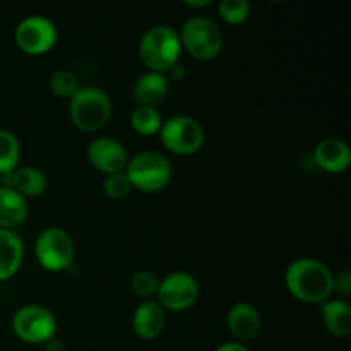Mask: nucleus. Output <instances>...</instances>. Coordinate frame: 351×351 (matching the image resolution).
Listing matches in <instances>:
<instances>
[{"label":"nucleus","mask_w":351,"mask_h":351,"mask_svg":"<svg viewBox=\"0 0 351 351\" xmlns=\"http://www.w3.org/2000/svg\"><path fill=\"white\" fill-rule=\"evenodd\" d=\"M335 280L328 266L311 257L293 261L285 273L288 291L305 304L328 300L329 295L335 291Z\"/></svg>","instance_id":"f257e3e1"},{"label":"nucleus","mask_w":351,"mask_h":351,"mask_svg":"<svg viewBox=\"0 0 351 351\" xmlns=\"http://www.w3.org/2000/svg\"><path fill=\"white\" fill-rule=\"evenodd\" d=\"M180 53V34L168 24H156L141 38L139 57L151 72L165 74L170 69L177 67Z\"/></svg>","instance_id":"f03ea898"},{"label":"nucleus","mask_w":351,"mask_h":351,"mask_svg":"<svg viewBox=\"0 0 351 351\" xmlns=\"http://www.w3.org/2000/svg\"><path fill=\"white\" fill-rule=\"evenodd\" d=\"M112 99L103 89L86 86L71 98V120L82 132H98L112 119Z\"/></svg>","instance_id":"7ed1b4c3"},{"label":"nucleus","mask_w":351,"mask_h":351,"mask_svg":"<svg viewBox=\"0 0 351 351\" xmlns=\"http://www.w3.org/2000/svg\"><path fill=\"white\" fill-rule=\"evenodd\" d=\"M123 173L129 178L132 189L154 194L170 184L173 170L165 154L158 151H141L130 158Z\"/></svg>","instance_id":"20e7f679"},{"label":"nucleus","mask_w":351,"mask_h":351,"mask_svg":"<svg viewBox=\"0 0 351 351\" xmlns=\"http://www.w3.org/2000/svg\"><path fill=\"white\" fill-rule=\"evenodd\" d=\"M182 48L192 58L213 60L223 48V33L215 21L208 17H191L184 23L180 33Z\"/></svg>","instance_id":"39448f33"},{"label":"nucleus","mask_w":351,"mask_h":351,"mask_svg":"<svg viewBox=\"0 0 351 351\" xmlns=\"http://www.w3.org/2000/svg\"><path fill=\"white\" fill-rule=\"evenodd\" d=\"M34 254L43 269L50 273H60L69 269L74 263V240L65 230L57 226L45 228L34 242Z\"/></svg>","instance_id":"423d86ee"},{"label":"nucleus","mask_w":351,"mask_h":351,"mask_svg":"<svg viewBox=\"0 0 351 351\" xmlns=\"http://www.w3.org/2000/svg\"><path fill=\"white\" fill-rule=\"evenodd\" d=\"M160 139L165 149L178 156L195 154L204 144V129L195 119L187 115H177L163 122L160 129Z\"/></svg>","instance_id":"0eeeda50"},{"label":"nucleus","mask_w":351,"mask_h":351,"mask_svg":"<svg viewBox=\"0 0 351 351\" xmlns=\"http://www.w3.org/2000/svg\"><path fill=\"white\" fill-rule=\"evenodd\" d=\"M12 329L27 345H45L57 335V319L43 305H24L14 314Z\"/></svg>","instance_id":"6e6552de"},{"label":"nucleus","mask_w":351,"mask_h":351,"mask_svg":"<svg viewBox=\"0 0 351 351\" xmlns=\"http://www.w3.org/2000/svg\"><path fill=\"white\" fill-rule=\"evenodd\" d=\"M156 293L161 307L171 312H184L197 302L199 285L192 274L175 271L160 281Z\"/></svg>","instance_id":"1a4fd4ad"},{"label":"nucleus","mask_w":351,"mask_h":351,"mask_svg":"<svg viewBox=\"0 0 351 351\" xmlns=\"http://www.w3.org/2000/svg\"><path fill=\"white\" fill-rule=\"evenodd\" d=\"M57 27L48 17L29 16L21 21L14 33L19 50L27 55H43L57 43Z\"/></svg>","instance_id":"9d476101"},{"label":"nucleus","mask_w":351,"mask_h":351,"mask_svg":"<svg viewBox=\"0 0 351 351\" xmlns=\"http://www.w3.org/2000/svg\"><path fill=\"white\" fill-rule=\"evenodd\" d=\"M88 160L93 167L105 175L120 173L129 163L127 151L112 137H96L88 146Z\"/></svg>","instance_id":"9b49d317"},{"label":"nucleus","mask_w":351,"mask_h":351,"mask_svg":"<svg viewBox=\"0 0 351 351\" xmlns=\"http://www.w3.org/2000/svg\"><path fill=\"white\" fill-rule=\"evenodd\" d=\"M314 160L328 173H343L351 165L350 146L338 137H328L315 146Z\"/></svg>","instance_id":"f8f14e48"},{"label":"nucleus","mask_w":351,"mask_h":351,"mask_svg":"<svg viewBox=\"0 0 351 351\" xmlns=\"http://www.w3.org/2000/svg\"><path fill=\"white\" fill-rule=\"evenodd\" d=\"M226 326L239 341H249L259 335L261 315L254 305L247 304V302H239L230 308L228 315H226Z\"/></svg>","instance_id":"ddd939ff"},{"label":"nucleus","mask_w":351,"mask_h":351,"mask_svg":"<svg viewBox=\"0 0 351 351\" xmlns=\"http://www.w3.org/2000/svg\"><path fill=\"white\" fill-rule=\"evenodd\" d=\"M165 328V308L158 302L146 300L132 315V329L137 338L149 341L158 338Z\"/></svg>","instance_id":"4468645a"},{"label":"nucleus","mask_w":351,"mask_h":351,"mask_svg":"<svg viewBox=\"0 0 351 351\" xmlns=\"http://www.w3.org/2000/svg\"><path fill=\"white\" fill-rule=\"evenodd\" d=\"M3 187L16 191L17 194L27 197H38L48 187V180L41 170L34 167H17L12 173L2 177Z\"/></svg>","instance_id":"2eb2a0df"},{"label":"nucleus","mask_w":351,"mask_h":351,"mask_svg":"<svg viewBox=\"0 0 351 351\" xmlns=\"http://www.w3.org/2000/svg\"><path fill=\"white\" fill-rule=\"evenodd\" d=\"M24 257V242L14 230L0 228V281H7L19 271Z\"/></svg>","instance_id":"dca6fc26"},{"label":"nucleus","mask_w":351,"mask_h":351,"mask_svg":"<svg viewBox=\"0 0 351 351\" xmlns=\"http://www.w3.org/2000/svg\"><path fill=\"white\" fill-rule=\"evenodd\" d=\"M27 215V199L12 189L0 185V228L16 232V228L26 223Z\"/></svg>","instance_id":"f3484780"},{"label":"nucleus","mask_w":351,"mask_h":351,"mask_svg":"<svg viewBox=\"0 0 351 351\" xmlns=\"http://www.w3.org/2000/svg\"><path fill=\"white\" fill-rule=\"evenodd\" d=\"M168 95V81L160 72H146L134 84V98L139 106H154Z\"/></svg>","instance_id":"a211bd4d"},{"label":"nucleus","mask_w":351,"mask_h":351,"mask_svg":"<svg viewBox=\"0 0 351 351\" xmlns=\"http://www.w3.org/2000/svg\"><path fill=\"white\" fill-rule=\"evenodd\" d=\"M322 321L332 336L348 338L351 335V307L345 300H329L322 307Z\"/></svg>","instance_id":"6ab92c4d"},{"label":"nucleus","mask_w":351,"mask_h":351,"mask_svg":"<svg viewBox=\"0 0 351 351\" xmlns=\"http://www.w3.org/2000/svg\"><path fill=\"white\" fill-rule=\"evenodd\" d=\"M21 144L17 137L9 130L0 129V175L12 173L19 167Z\"/></svg>","instance_id":"aec40b11"},{"label":"nucleus","mask_w":351,"mask_h":351,"mask_svg":"<svg viewBox=\"0 0 351 351\" xmlns=\"http://www.w3.org/2000/svg\"><path fill=\"white\" fill-rule=\"evenodd\" d=\"M130 125L139 136H154L160 132L163 119L154 106H137L130 115Z\"/></svg>","instance_id":"412c9836"},{"label":"nucleus","mask_w":351,"mask_h":351,"mask_svg":"<svg viewBox=\"0 0 351 351\" xmlns=\"http://www.w3.org/2000/svg\"><path fill=\"white\" fill-rule=\"evenodd\" d=\"M79 89H81V86H79V77L72 71H67V69L57 71L50 77V91L53 93L57 98L71 99Z\"/></svg>","instance_id":"4be33fe9"},{"label":"nucleus","mask_w":351,"mask_h":351,"mask_svg":"<svg viewBox=\"0 0 351 351\" xmlns=\"http://www.w3.org/2000/svg\"><path fill=\"white\" fill-rule=\"evenodd\" d=\"M219 16L226 24H242L250 16V3L247 0H223L219 2Z\"/></svg>","instance_id":"5701e85b"},{"label":"nucleus","mask_w":351,"mask_h":351,"mask_svg":"<svg viewBox=\"0 0 351 351\" xmlns=\"http://www.w3.org/2000/svg\"><path fill=\"white\" fill-rule=\"evenodd\" d=\"M158 278L151 271H137L130 280V288L141 298H149L158 291Z\"/></svg>","instance_id":"b1692460"},{"label":"nucleus","mask_w":351,"mask_h":351,"mask_svg":"<svg viewBox=\"0 0 351 351\" xmlns=\"http://www.w3.org/2000/svg\"><path fill=\"white\" fill-rule=\"evenodd\" d=\"M132 185H130L129 178L123 171L113 175H106L105 182H103V191L108 197L112 199H123L130 192Z\"/></svg>","instance_id":"393cba45"},{"label":"nucleus","mask_w":351,"mask_h":351,"mask_svg":"<svg viewBox=\"0 0 351 351\" xmlns=\"http://www.w3.org/2000/svg\"><path fill=\"white\" fill-rule=\"evenodd\" d=\"M350 288H351V280H350V274L348 273H343L338 280H335V290H338L339 293L343 295H348L350 293Z\"/></svg>","instance_id":"a878e982"},{"label":"nucleus","mask_w":351,"mask_h":351,"mask_svg":"<svg viewBox=\"0 0 351 351\" xmlns=\"http://www.w3.org/2000/svg\"><path fill=\"white\" fill-rule=\"evenodd\" d=\"M215 351H250L247 348L245 345H242V343H223V345H219L218 348Z\"/></svg>","instance_id":"bb28decb"},{"label":"nucleus","mask_w":351,"mask_h":351,"mask_svg":"<svg viewBox=\"0 0 351 351\" xmlns=\"http://www.w3.org/2000/svg\"><path fill=\"white\" fill-rule=\"evenodd\" d=\"M45 350L47 351H64V343L58 338H51L50 341L45 343Z\"/></svg>","instance_id":"cd10ccee"},{"label":"nucleus","mask_w":351,"mask_h":351,"mask_svg":"<svg viewBox=\"0 0 351 351\" xmlns=\"http://www.w3.org/2000/svg\"><path fill=\"white\" fill-rule=\"evenodd\" d=\"M185 5H189V7H208V5H211V2H209V0H202V2H192V0H185Z\"/></svg>","instance_id":"c85d7f7f"}]
</instances>
